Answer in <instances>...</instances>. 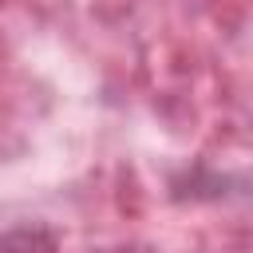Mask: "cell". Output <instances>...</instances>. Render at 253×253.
I'll return each instance as SVG.
<instances>
[{"mask_svg":"<svg viewBox=\"0 0 253 253\" xmlns=\"http://www.w3.org/2000/svg\"><path fill=\"white\" fill-rule=\"evenodd\" d=\"M0 253H59V237L47 225H16L0 233Z\"/></svg>","mask_w":253,"mask_h":253,"instance_id":"6da1fadb","label":"cell"}]
</instances>
